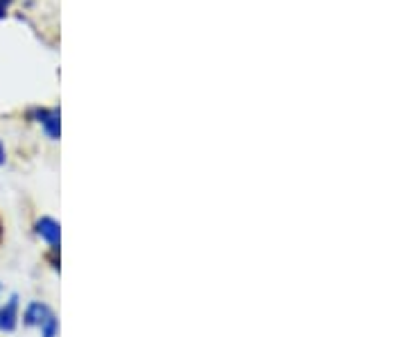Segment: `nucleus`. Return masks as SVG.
Wrapping results in <instances>:
<instances>
[{"label":"nucleus","mask_w":407,"mask_h":337,"mask_svg":"<svg viewBox=\"0 0 407 337\" xmlns=\"http://www.w3.org/2000/svg\"><path fill=\"white\" fill-rule=\"evenodd\" d=\"M0 240H3V222H0Z\"/></svg>","instance_id":"8"},{"label":"nucleus","mask_w":407,"mask_h":337,"mask_svg":"<svg viewBox=\"0 0 407 337\" xmlns=\"http://www.w3.org/2000/svg\"><path fill=\"white\" fill-rule=\"evenodd\" d=\"M57 328H59L57 319L50 315L46 322L41 324V333H43V337H57Z\"/></svg>","instance_id":"5"},{"label":"nucleus","mask_w":407,"mask_h":337,"mask_svg":"<svg viewBox=\"0 0 407 337\" xmlns=\"http://www.w3.org/2000/svg\"><path fill=\"white\" fill-rule=\"evenodd\" d=\"M5 163V148H3V143H0V166Z\"/></svg>","instance_id":"7"},{"label":"nucleus","mask_w":407,"mask_h":337,"mask_svg":"<svg viewBox=\"0 0 407 337\" xmlns=\"http://www.w3.org/2000/svg\"><path fill=\"white\" fill-rule=\"evenodd\" d=\"M50 317V308L46 304H41V301H32V304L28 306V310H25V324L28 326H41L46 319Z\"/></svg>","instance_id":"4"},{"label":"nucleus","mask_w":407,"mask_h":337,"mask_svg":"<svg viewBox=\"0 0 407 337\" xmlns=\"http://www.w3.org/2000/svg\"><path fill=\"white\" fill-rule=\"evenodd\" d=\"M37 233L46 240V243L53 245V249L57 252L59 249V238H62V229H59V222H55L53 218H41L37 222Z\"/></svg>","instance_id":"2"},{"label":"nucleus","mask_w":407,"mask_h":337,"mask_svg":"<svg viewBox=\"0 0 407 337\" xmlns=\"http://www.w3.org/2000/svg\"><path fill=\"white\" fill-rule=\"evenodd\" d=\"M16 319H19V297L12 295L10 301L0 308V331L12 333L16 328Z\"/></svg>","instance_id":"1"},{"label":"nucleus","mask_w":407,"mask_h":337,"mask_svg":"<svg viewBox=\"0 0 407 337\" xmlns=\"http://www.w3.org/2000/svg\"><path fill=\"white\" fill-rule=\"evenodd\" d=\"M34 116L39 118V123L43 125V129H46V134L53 138V141H57L59 134H62V125H59V111H46V109H41Z\"/></svg>","instance_id":"3"},{"label":"nucleus","mask_w":407,"mask_h":337,"mask_svg":"<svg viewBox=\"0 0 407 337\" xmlns=\"http://www.w3.org/2000/svg\"><path fill=\"white\" fill-rule=\"evenodd\" d=\"M12 0H0V19H5L7 16V7H10Z\"/></svg>","instance_id":"6"}]
</instances>
